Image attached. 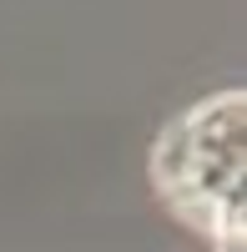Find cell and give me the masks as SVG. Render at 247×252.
Instances as JSON below:
<instances>
[{
	"label": "cell",
	"instance_id": "1",
	"mask_svg": "<svg viewBox=\"0 0 247 252\" xmlns=\"http://www.w3.org/2000/svg\"><path fill=\"white\" fill-rule=\"evenodd\" d=\"M247 96L237 86L172 116L152 141V182L172 212L222 252H242Z\"/></svg>",
	"mask_w": 247,
	"mask_h": 252
}]
</instances>
